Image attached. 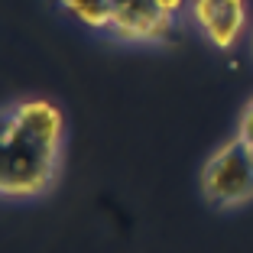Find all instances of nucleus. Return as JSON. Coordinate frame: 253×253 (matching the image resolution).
<instances>
[{"mask_svg": "<svg viewBox=\"0 0 253 253\" xmlns=\"http://www.w3.org/2000/svg\"><path fill=\"white\" fill-rule=\"evenodd\" d=\"M68 114L59 101L23 94L3 104L0 124V198L33 205L52 195L65 169Z\"/></svg>", "mask_w": 253, "mask_h": 253, "instance_id": "f257e3e1", "label": "nucleus"}, {"mask_svg": "<svg viewBox=\"0 0 253 253\" xmlns=\"http://www.w3.org/2000/svg\"><path fill=\"white\" fill-rule=\"evenodd\" d=\"M75 30L120 49H169L188 26V0H45Z\"/></svg>", "mask_w": 253, "mask_h": 253, "instance_id": "f03ea898", "label": "nucleus"}, {"mask_svg": "<svg viewBox=\"0 0 253 253\" xmlns=\"http://www.w3.org/2000/svg\"><path fill=\"white\" fill-rule=\"evenodd\" d=\"M188 30L214 52H234L253 30L250 0H188Z\"/></svg>", "mask_w": 253, "mask_h": 253, "instance_id": "20e7f679", "label": "nucleus"}, {"mask_svg": "<svg viewBox=\"0 0 253 253\" xmlns=\"http://www.w3.org/2000/svg\"><path fill=\"white\" fill-rule=\"evenodd\" d=\"M198 195L217 214H237L253 205V153L237 133L208 149L198 169Z\"/></svg>", "mask_w": 253, "mask_h": 253, "instance_id": "7ed1b4c3", "label": "nucleus"}, {"mask_svg": "<svg viewBox=\"0 0 253 253\" xmlns=\"http://www.w3.org/2000/svg\"><path fill=\"white\" fill-rule=\"evenodd\" d=\"M250 52H253V30H250Z\"/></svg>", "mask_w": 253, "mask_h": 253, "instance_id": "423d86ee", "label": "nucleus"}, {"mask_svg": "<svg viewBox=\"0 0 253 253\" xmlns=\"http://www.w3.org/2000/svg\"><path fill=\"white\" fill-rule=\"evenodd\" d=\"M234 133L244 140V146L253 153V94L247 97V104L240 107V114H237V126H234Z\"/></svg>", "mask_w": 253, "mask_h": 253, "instance_id": "39448f33", "label": "nucleus"}]
</instances>
